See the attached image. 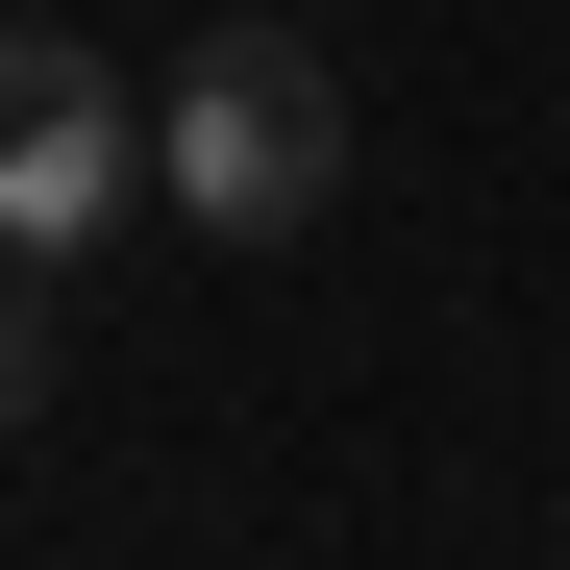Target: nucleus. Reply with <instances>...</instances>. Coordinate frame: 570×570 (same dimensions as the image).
Here are the masks:
<instances>
[{
  "label": "nucleus",
  "mask_w": 570,
  "mask_h": 570,
  "mask_svg": "<svg viewBox=\"0 0 570 570\" xmlns=\"http://www.w3.org/2000/svg\"><path fill=\"white\" fill-rule=\"evenodd\" d=\"M149 199L199 224V248H298L347 199V75L298 26H199L174 50V100H149Z\"/></svg>",
  "instance_id": "obj_1"
},
{
  "label": "nucleus",
  "mask_w": 570,
  "mask_h": 570,
  "mask_svg": "<svg viewBox=\"0 0 570 570\" xmlns=\"http://www.w3.org/2000/svg\"><path fill=\"white\" fill-rule=\"evenodd\" d=\"M125 199H149V100L75 26H0V273H75Z\"/></svg>",
  "instance_id": "obj_2"
}]
</instances>
